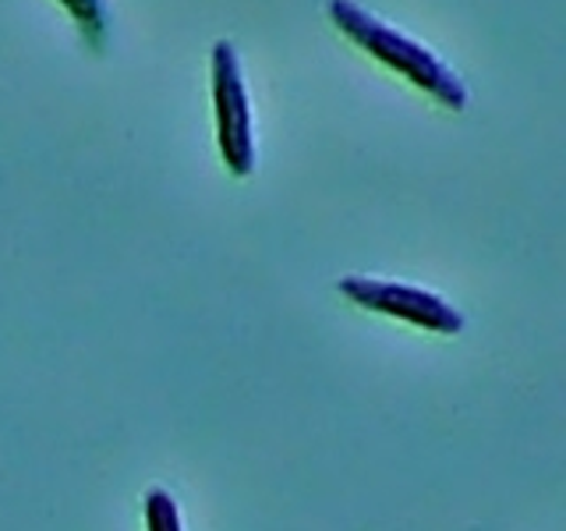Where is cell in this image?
Returning a JSON list of instances; mask_svg holds the SVG:
<instances>
[{
  "label": "cell",
  "mask_w": 566,
  "mask_h": 531,
  "mask_svg": "<svg viewBox=\"0 0 566 531\" xmlns=\"http://www.w3.org/2000/svg\"><path fill=\"white\" fill-rule=\"evenodd\" d=\"M146 528L149 531H185L181 513L167 489H149L146 492Z\"/></svg>",
  "instance_id": "obj_5"
},
{
  "label": "cell",
  "mask_w": 566,
  "mask_h": 531,
  "mask_svg": "<svg viewBox=\"0 0 566 531\" xmlns=\"http://www.w3.org/2000/svg\"><path fill=\"white\" fill-rule=\"evenodd\" d=\"M67 8L71 22L78 25L82 40L93 46V50H103L106 40H111V8H106V0H61Z\"/></svg>",
  "instance_id": "obj_4"
},
{
  "label": "cell",
  "mask_w": 566,
  "mask_h": 531,
  "mask_svg": "<svg viewBox=\"0 0 566 531\" xmlns=\"http://www.w3.org/2000/svg\"><path fill=\"white\" fill-rule=\"evenodd\" d=\"M326 14L354 46H361L368 58H376L382 67L397 71L403 82L421 88V93L432 96L439 106H447V111H468L471 93L464 79H460L432 46H424L415 35L382 22L379 14H371L358 0H329Z\"/></svg>",
  "instance_id": "obj_1"
},
{
  "label": "cell",
  "mask_w": 566,
  "mask_h": 531,
  "mask_svg": "<svg viewBox=\"0 0 566 531\" xmlns=\"http://www.w3.org/2000/svg\"><path fill=\"white\" fill-rule=\"evenodd\" d=\"M212 114H217V146L227 170L234 177H248L255 170V124L248 85L234 43L220 40L212 46Z\"/></svg>",
  "instance_id": "obj_2"
},
{
  "label": "cell",
  "mask_w": 566,
  "mask_h": 531,
  "mask_svg": "<svg viewBox=\"0 0 566 531\" xmlns=\"http://www.w3.org/2000/svg\"><path fill=\"white\" fill-rule=\"evenodd\" d=\"M340 294L350 305L400 319V323H411L429 333L450 336L464 330V315H460L447 298H439L436 291H424V288H411V283H394L379 277H344Z\"/></svg>",
  "instance_id": "obj_3"
}]
</instances>
